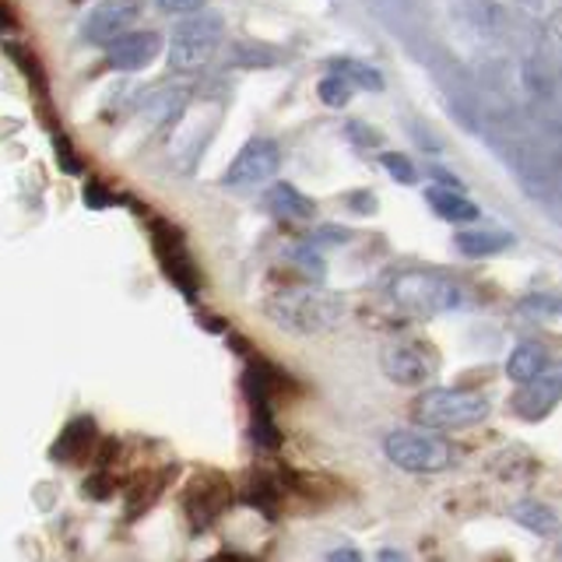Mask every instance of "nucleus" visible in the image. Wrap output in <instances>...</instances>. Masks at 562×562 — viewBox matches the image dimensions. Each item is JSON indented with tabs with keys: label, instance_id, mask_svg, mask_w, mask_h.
I'll list each match as a JSON object with an SVG mask.
<instances>
[{
	"label": "nucleus",
	"instance_id": "1",
	"mask_svg": "<svg viewBox=\"0 0 562 562\" xmlns=\"http://www.w3.org/2000/svg\"><path fill=\"white\" fill-rule=\"evenodd\" d=\"M268 313L274 324L289 327L295 334H321V330H330L345 316V299L321 285H303V289H285L274 299H268Z\"/></svg>",
	"mask_w": 562,
	"mask_h": 562
},
{
	"label": "nucleus",
	"instance_id": "2",
	"mask_svg": "<svg viewBox=\"0 0 562 562\" xmlns=\"http://www.w3.org/2000/svg\"><path fill=\"white\" fill-rule=\"evenodd\" d=\"M225 35V22L211 11H190L180 25L172 29L169 40V64L176 70H201L218 53Z\"/></svg>",
	"mask_w": 562,
	"mask_h": 562
},
{
	"label": "nucleus",
	"instance_id": "3",
	"mask_svg": "<svg viewBox=\"0 0 562 562\" xmlns=\"http://www.w3.org/2000/svg\"><path fill=\"white\" fill-rule=\"evenodd\" d=\"M391 295L401 310L415 316H436L461 306V289L450 278L432 271H401L391 281Z\"/></svg>",
	"mask_w": 562,
	"mask_h": 562
},
{
	"label": "nucleus",
	"instance_id": "4",
	"mask_svg": "<svg viewBox=\"0 0 562 562\" xmlns=\"http://www.w3.org/2000/svg\"><path fill=\"white\" fill-rule=\"evenodd\" d=\"M492 412L488 397L468 391H426L415 401V418L429 429H468Z\"/></svg>",
	"mask_w": 562,
	"mask_h": 562
},
{
	"label": "nucleus",
	"instance_id": "5",
	"mask_svg": "<svg viewBox=\"0 0 562 562\" xmlns=\"http://www.w3.org/2000/svg\"><path fill=\"white\" fill-rule=\"evenodd\" d=\"M383 453L391 464H397L401 471H412V474L443 471L453 461V450H450L447 439H439L432 432H412V429H401V432L386 436Z\"/></svg>",
	"mask_w": 562,
	"mask_h": 562
},
{
	"label": "nucleus",
	"instance_id": "6",
	"mask_svg": "<svg viewBox=\"0 0 562 562\" xmlns=\"http://www.w3.org/2000/svg\"><path fill=\"white\" fill-rule=\"evenodd\" d=\"M278 166H281V151H278L274 140L254 137V140H246L243 151L233 158V166L225 169L222 183L233 187V190H250V187L274 180Z\"/></svg>",
	"mask_w": 562,
	"mask_h": 562
},
{
	"label": "nucleus",
	"instance_id": "7",
	"mask_svg": "<svg viewBox=\"0 0 562 562\" xmlns=\"http://www.w3.org/2000/svg\"><path fill=\"white\" fill-rule=\"evenodd\" d=\"M151 243H155L158 263H162V271H166V278L172 281V285L180 289L187 299L198 295V289H201V274H198V268H193V260H190V254H187L183 236L176 233L172 225L158 222V225H155V233H151Z\"/></svg>",
	"mask_w": 562,
	"mask_h": 562
},
{
	"label": "nucleus",
	"instance_id": "8",
	"mask_svg": "<svg viewBox=\"0 0 562 562\" xmlns=\"http://www.w3.org/2000/svg\"><path fill=\"white\" fill-rule=\"evenodd\" d=\"M380 362L383 373L404 386H418L436 373V359L426 356V348L415 341H391L380 351Z\"/></svg>",
	"mask_w": 562,
	"mask_h": 562
},
{
	"label": "nucleus",
	"instance_id": "9",
	"mask_svg": "<svg viewBox=\"0 0 562 562\" xmlns=\"http://www.w3.org/2000/svg\"><path fill=\"white\" fill-rule=\"evenodd\" d=\"M158 53H162V35L151 29H131L110 43L105 60H110L113 70H127L131 75V70H145L148 64H155Z\"/></svg>",
	"mask_w": 562,
	"mask_h": 562
},
{
	"label": "nucleus",
	"instance_id": "10",
	"mask_svg": "<svg viewBox=\"0 0 562 562\" xmlns=\"http://www.w3.org/2000/svg\"><path fill=\"white\" fill-rule=\"evenodd\" d=\"M140 18V0H110V4H99L85 22V40L95 46H110L116 35L131 32Z\"/></svg>",
	"mask_w": 562,
	"mask_h": 562
},
{
	"label": "nucleus",
	"instance_id": "11",
	"mask_svg": "<svg viewBox=\"0 0 562 562\" xmlns=\"http://www.w3.org/2000/svg\"><path fill=\"white\" fill-rule=\"evenodd\" d=\"M555 404H559V376L544 369L541 376L520 383V391L514 397V412L527 422H538L549 415Z\"/></svg>",
	"mask_w": 562,
	"mask_h": 562
},
{
	"label": "nucleus",
	"instance_id": "12",
	"mask_svg": "<svg viewBox=\"0 0 562 562\" xmlns=\"http://www.w3.org/2000/svg\"><path fill=\"white\" fill-rule=\"evenodd\" d=\"M426 201H429V207L436 211V215L447 218V222H474V218H479V207H474V201L464 198L461 187H450V183L429 187Z\"/></svg>",
	"mask_w": 562,
	"mask_h": 562
},
{
	"label": "nucleus",
	"instance_id": "13",
	"mask_svg": "<svg viewBox=\"0 0 562 562\" xmlns=\"http://www.w3.org/2000/svg\"><path fill=\"white\" fill-rule=\"evenodd\" d=\"M544 369H549V351H544L541 341H524V345H517L514 351H509V359H506V376L514 383L535 380V376L544 373Z\"/></svg>",
	"mask_w": 562,
	"mask_h": 562
},
{
	"label": "nucleus",
	"instance_id": "14",
	"mask_svg": "<svg viewBox=\"0 0 562 562\" xmlns=\"http://www.w3.org/2000/svg\"><path fill=\"white\" fill-rule=\"evenodd\" d=\"M92 439H95V422L92 418H75L60 432L57 443H53L49 457H53V461H78V457L92 453Z\"/></svg>",
	"mask_w": 562,
	"mask_h": 562
},
{
	"label": "nucleus",
	"instance_id": "15",
	"mask_svg": "<svg viewBox=\"0 0 562 562\" xmlns=\"http://www.w3.org/2000/svg\"><path fill=\"white\" fill-rule=\"evenodd\" d=\"M514 246V236L499 233V228H464L457 233V250L464 257H496Z\"/></svg>",
	"mask_w": 562,
	"mask_h": 562
},
{
	"label": "nucleus",
	"instance_id": "16",
	"mask_svg": "<svg viewBox=\"0 0 562 562\" xmlns=\"http://www.w3.org/2000/svg\"><path fill=\"white\" fill-rule=\"evenodd\" d=\"M198 482H201V479H198ZM228 499H233V496H228V488H225V485L215 488V496H207V482H201L198 488L190 492V499H187L193 527H198V531H201V527H207L211 520H215V517L222 514Z\"/></svg>",
	"mask_w": 562,
	"mask_h": 562
},
{
	"label": "nucleus",
	"instance_id": "17",
	"mask_svg": "<svg viewBox=\"0 0 562 562\" xmlns=\"http://www.w3.org/2000/svg\"><path fill=\"white\" fill-rule=\"evenodd\" d=\"M271 207L278 211L285 222H310L316 215V204L306 198V193H299L292 183H278L271 190Z\"/></svg>",
	"mask_w": 562,
	"mask_h": 562
},
{
	"label": "nucleus",
	"instance_id": "18",
	"mask_svg": "<svg viewBox=\"0 0 562 562\" xmlns=\"http://www.w3.org/2000/svg\"><path fill=\"white\" fill-rule=\"evenodd\" d=\"M254 439L257 447L263 450H278L281 447V432L274 426V415H271V394H254Z\"/></svg>",
	"mask_w": 562,
	"mask_h": 562
},
{
	"label": "nucleus",
	"instance_id": "19",
	"mask_svg": "<svg viewBox=\"0 0 562 562\" xmlns=\"http://www.w3.org/2000/svg\"><path fill=\"white\" fill-rule=\"evenodd\" d=\"M330 70H334V75L348 78L356 88H369V92H380V88H383V75H380V70L362 64V60L338 57V60H330Z\"/></svg>",
	"mask_w": 562,
	"mask_h": 562
},
{
	"label": "nucleus",
	"instance_id": "20",
	"mask_svg": "<svg viewBox=\"0 0 562 562\" xmlns=\"http://www.w3.org/2000/svg\"><path fill=\"white\" fill-rule=\"evenodd\" d=\"M509 514H514V520L524 524L527 531H535V535H555V527H559V517L541 503H517Z\"/></svg>",
	"mask_w": 562,
	"mask_h": 562
},
{
	"label": "nucleus",
	"instance_id": "21",
	"mask_svg": "<svg viewBox=\"0 0 562 562\" xmlns=\"http://www.w3.org/2000/svg\"><path fill=\"white\" fill-rule=\"evenodd\" d=\"M316 95H321V102L330 105V110H341V105H348L351 95H356V85L330 70V75L321 81V88H316Z\"/></svg>",
	"mask_w": 562,
	"mask_h": 562
},
{
	"label": "nucleus",
	"instance_id": "22",
	"mask_svg": "<svg viewBox=\"0 0 562 562\" xmlns=\"http://www.w3.org/2000/svg\"><path fill=\"white\" fill-rule=\"evenodd\" d=\"M380 162H383V169L391 172L397 183H404V187H412V183L418 180V172H415V166H412V158H408V155L386 151V155H380Z\"/></svg>",
	"mask_w": 562,
	"mask_h": 562
},
{
	"label": "nucleus",
	"instance_id": "23",
	"mask_svg": "<svg viewBox=\"0 0 562 562\" xmlns=\"http://www.w3.org/2000/svg\"><path fill=\"white\" fill-rule=\"evenodd\" d=\"M4 49L11 53V57L18 60V67L25 70V78H35V85H46V78H43V70H40V64H35V53H29L22 43H4Z\"/></svg>",
	"mask_w": 562,
	"mask_h": 562
},
{
	"label": "nucleus",
	"instance_id": "24",
	"mask_svg": "<svg viewBox=\"0 0 562 562\" xmlns=\"http://www.w3.org/2000/svg\"><path fill=\"white\" fill-rule=\"evenodd\" d=\"M53 151H57V162H60L64 172H70V176H81V172H85L81 158H78L75 151H70V140H67L64 134L53 137Z\"/></svg>",
	"mask_w": 562,
	"mask_h": 562
},
{
	"label": "nucleus",
	"instance_id": "25",
	"mask_svg": "<svg viewBox=\"0 0 562 562\" xmlns=\"http://www.w3.org/2000/svg\"><path fill=\"white\" fill-rule=\"evenodd\" d=\"M246 503L257 506V509H263V514H271V509H274V488H271V482H268V479H254Z\"/></svg>",
	"mask_w": 562,
	"mask_h": 562
},
{
	"label": "nucleus",
	"instance_id": "26",
	"mask_svg": "<svg viewBox=\"0 0 562 562\" xmlns=\"http://www.w3.org/2000/svg\"><path fill=\"white\" fill-rule=\"evenodd\" d=\"M85 204H88V207H95V211H99V207H110V204H113V193L105 190L99 180H88V187H85Z\"/></svg>",
	"mask_w": 562,
	"mask_h": 562
},
{
	"label": "nucleus",
	"instance_id": "27",
	"mask_svg": "<svg viewBox=\"0 0 562 562\" xmlns=\"http://www.w3.org/2000/svg\"><path fill=\"white\" fill-rule=\"evenodd\" d=\"M207 0H158V8L166 14H190V11H201Z\"/></svg>",
	"mask_w": 562,
	"mask_h": 562
},
{
	"label": "nucleus",
	"instance_id": "28",
	"mask_svg": "<svg viewBox=\"0 0 562 562\" xmlns=\"http://www.w3.org/2000/svg\"><path fill=\"white\" fill-rule=\"evenodd\" d=\"M327 559H330V562H359L362 555H359L356 549H334Z\"/></svg>",
	"mask_w": 562,
	"mask_h": 562
},
{
	"label": "nucleus",
	"instance_id": "29",
	"mask_svg": "<svg viewBox=\"0 0 562 562\" xmlns=\"http://www.w3.org/2000/svg\"><path fill=\"white\" fill-rule=\"evenodd\" d=\"M380 559H386V562H394V559H397V562H401V559H404V552H401V549H383V552H380Z\"/></svg>",
	"mask_w": 562,
	"mask_h": 562
}]
</instances>
